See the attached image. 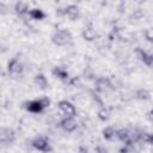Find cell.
<instances>
[{
  "label": "cell",
  "instance_id": "15",
  "mask_svg": "<svg viewBox=\"0 0 153 153\" xmlns=\"http://www.w3.org/2000/svg\"><path fill=\"white\" fill-rule=\"evenodd\" d=\"M14 10H16V12H17L18 14H25V13L30 12V11H29V6H27V4H25V2H17V4L14 5Z\"/></svg>",
  "mask_w": 153,
  "mask_h": 153
},
{
  "label": "cell",
  "instance_id": "14",
  "mask_svg": "<svg viewBox=\"0 0 153 153\" xmlns=\"http://www.w3.org/2000/svg\"><path fill=\"white\" fill-rule=\"evenodd\" d=\"M102 134H103V137H104L105 140H111V139L116 135V130H115L114 127H105V128L103 129Z\"/></svg>",
  "mask_w": 153,
  "mask_h": 153
},
{
  "label": "cell",
  "instance_id": "19",
  "mask_svg": "<svg viewBox=\"0 0 153 153\" xmlns=\"http://www.w3.org/2000/svg\"><path fill=\"white\" fill-rule=\"evenodd\" d=\"M98 116H99V118H100L102 121H105V120L109 118V112H108L106 110H100V111L98 112Z\"/></svg>",
  "mask_w": 153,
  "mask_h": 153
},
{
  "label": "cell",
  "instance_id": "2",
  "mask_svg": "<svg viewBox=\"0 0 153 153\" xmlns=\"http://www.w3.org/2000/svg\"><path fill=\"white\" fill-rule=\"evenodd\" d=\"M57 106H59L60 111L63 115H66V117H74L75 114H76L75 106L71 102H68V100H60Z\"/></svg>",
  "mask_w": 153,
  "mask_h": 153
},
{
  "label": "cell",
  "instance_id": "1",
  "mask_svg": "<svg viewBox=\"0 0 153 153\" xmlns=\"http://www.w3.org/2000/svg\"><path fill=\"white\" fill-rule=\"evenodd\" d=\"M71 39H72V35L67 30H57L51 36V42L55 45H60V47L68 44Z\"/></svg>",
  "mask_w": 153,
  "mask_h": 153
},
{
  "label": "cell",
  "instance_id": "4",
  "mask_svg": "<svg viewBox=\"0 0 153 153\" xmlns=\"http://www.w3.org/2000/svg\"><path fill=\"white\" fill-rule=\"evenodd\" d=\"M25 109H26L29 112L39 114V112H42L45 108H44L43 103L41 102V99H35V100L26 102V103H25Z\"/></svg>",
  "mask_w": 153,
  "mask_h": 153
},
{
  "label": "cell",
  "instance_id": "21",
  "mask_svg": "<svg viewBox=\"0 0 153 153\" xmlns=\"http://www.w3.org/2000/svg\"><path fill=\"white\" fill-rule=\"evenodd\" d=\"M94 151H96V153H108V149L104 146H102V145H98L94 148Z\"/></svg>",
  "mask_w": 153,
  "mask_h": 153
},
{
  "label": "cell",
  "instance_id": "18",
  "mask_svg": "<svg viewBox=\"0 0 153 153\" xmlns=\"http://www.w3.org/2000/svg\"><path fill=\"white\" fill-rule=\"evenodd\" d=\"M136 98L141 99V100H147V99H149V92L147 90L141 88V90H139L136 92Z\"/></svg>",
  "mask_w": 153,
  "mask_h": 153
},
{
  "label": "cell",
  "instance_id": "5",
  "mask_svg": "<svg viewBox=\"0 0 153 153\" xmlns=\"http://www.w3.org/2000/svg\"><path fill=\"white\" fill-rule=\"evenodd\" d=\"M23 65L17 60V59H12L11 61H8L7 65V71L11 75H19L23 73Z\"/></svg>",
  "mask_w": 153,
  "mask_h": 153
},
{
  "label": "cell",
  "instance_id": "3",
  "mask_svg": "<svg viewBox=\"0 0 153 153\" xmlns=\"http://www.w3.org/2000/svg\"><path fill=\"white\" fill-rule=\"evenodd\" d=\"M32 147L37 151H41V152H48L50 151V143H49V140L47 137H43V136H38L36 137L33 141H32Z\"/></svg>",
  "mask_w": 153,
  "mask_h": 153
},
{
  "label": "cell",
  "instance_id": "16",
  "mask_svg": "<svg viewBox=\"0 0 153 153\" xmlns=\"http://www.w3.org/2000/svg\"><path fill=\"white\" fill-rule=\"evenodd\" d=\"M140 141H143V142H146V143L153 145V134H152V133H147V131H141Z\"/></svg>",
  "mask_w": 153,
  "mask_h": 153
},
{
  "label": "cell",
  "instance_id": "10",
  "mask_svg": "<svg viewBox=\"0 0 153 153\" xmlns=\"http://www.w3.org/2000/svg\"><path fill=\"white\" fill-rule=\"evenodd\" d=\"M51 72H53V74H54L56 78H59V79H61V80H67V79L69 78V73H68V71H67L66 68L61 67V66H56V67H54Z\"/></svg>",
  "mask_w": 153,
  "mask_h": 153
},
{
  "label": "cell",
  "instance_id": "6",
  "mask_svg": "<svg viewBox=\"0 0 153 153\" xmlns=\"http://www.w3.org/2000/svg\"><path fill=\"white\" fill-rule=\"evenodd\" d=\"M135 53H136L137 57H139L146 66L153 67V54L147 53V51H145V50H142V49H140V48H137Z\"/></svg>",
  "mask_w": 153,
  "mask_h": 153
},
{
  "label": "cell",
  "instance_id": "12",
  "mask_svg": "<svg viewBox=\"0 0 153 153\" xmlns=\"http://www.w3.org/2000/svg\"><path fill=\"white\" fill-rule=\"evenodd\" d=\"M35 84H36L39 88H42V90H45V88L48 87V80H47L45 75L42 74V73H39V74H37V75L35 76Z\"/></svg>",
  "mask_w": 153,
  "mask_h": 153
},
{
  "label": "cell",
  "instance_id": "22",
  "mask_svg": "<svg viewBox=\"0 0 153 153\" xmlns=\"http://www.w3.org/2000/svg\"><path fill=\"white\" fill-rule=\"evenodd\" d=\"M39 99H41V102L43 103L44 108H48V106L50 105V99H49L48 97H42V98H39Z\"/></svg>",
  "mask_w": 153,
  "mask_h": 153
},
{
  "label": "cell",
  "instance_id": "9",
  "mask_svg": "<svg viewBox=\"0 0 153 153\" xmlns=\"http://www.w3.org/2000/svg\"><path fill=\"white\" fill-rule=\"evenodd\" d=\"M63 13L71 19V20H75L79 17V7L75 5H68L66 7V10H63Z\"/></svg>",
  "mask_w": 153,
  "mask_h": 153
},
{
  "label": "cell",
  "instance_id": "11",
  "mask_svg": "<svg viewBox=\"0 0 153 153\" xmlns=\"http://www.w3.org/2000/svg\"><path fill=\"white\" fill-rule=\"evenodd\" d=\"M116 136L120 141L126 143L128 140H130V131L127 128H121V129L116 130Z\"/></svg>",
  "mask_w": 153,
  "mask_h": 153
},
{
  "label": "cell",
  "instance_id": "8",
  "mask_svg": "<svg viewBox=\"0 0 153 153\" xmlns=\"http://www.w3.org/2000/svg\"><path fill=\"white\" fill-rule=\"evenodd\" d=\"M16 139V134L11 128H2L1 129V142L4 145L12 143Z\"/></svg>",
  "mask_w": 153,
  "mask_h": 153
},
{
  "label": "cell",
  "instance_id": "7",
  "mask_svg": "<svg viewBox=\"0 0 153 153\" xmlns=\"http://www.w3.org/2000/svg\"><path fill=\"white\" fill-rule=\"evenodd\" d=\"M60 126L67 133H72V131H74L76 129V122H75V120L73 117H65L60 122Z\"/></svg>",
  "mask_w": 153,
  "mask_h": 153
},
{
  "label": "cell",
  "instance_id": "13",
  "mask_svg": "<svg viewBox=\"0 0 153 153\" xmlns=\"http://www.w3.org/2000/svg\"><path fill=\"white\" fill-rule=\"evenodd\" d=\"M29 16H30L32 19H36V20H42V19L45 17V13H44V12H43L41 8H32V10H30Z\"/></svg>",
  "mask_w": 153,
  "mask_h": 153
},
{
  "label": "cell",
  "instance_id": "17",
  "mask_svg": "<svg viewBox=\"0 0 153 153\" xmlns=\"http://www.w3.org/2000/svg\"><path fill=\"white\" fill-rule=\"evenodd\" d=\"M82 36L85 39H88V41H92L94 37H96V31L91 27H85L84 32H82Z\"/></svg>",
  "mask_w": 153,
  "mask_h": 153
},
{
  "label": "cell",
  "instance_id": "20",
  "mask_svg": "<svg viewBox=\"0 0 153 153\" xmlns=\"http://www.w3.org/2000/svg\"><path fill=\"white\" fill-rule=\"evenodd\" d=\"M120 153H134V149H133V146H124L122 148H120Z\"/></svg>",
  "mask_w": 153,
  "mask_h": 153
}]
</instances>
